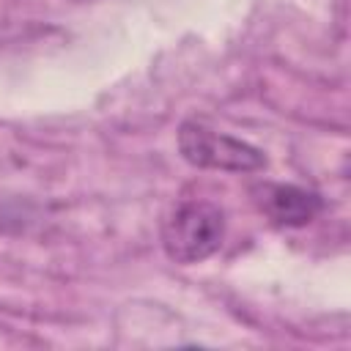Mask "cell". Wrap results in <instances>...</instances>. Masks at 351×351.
Here are the masks:
<instances>
[{
  "label": "cell",
  "mask_w": 351,
  "mask_h": 351,
  "mask_svg": "<svg viewBox=\"0 0 351 351\" xmlns=\"http://www.w3.org/2000/svg\"><path fill=\"white\" fill-rule=\"evenodd\" d=\"M255 203L280 228H304L324 208L318 192L296 184H263L255 189Z\"/></svg>",
  "instance_id": "3"
},
{
  "label": "cell",
  "mask_w": 351,
  "mask_h": 351,
  "mask_svg": "<svg viewBox=\"0 0 351 351\" xmlns=\"http://www.w3.org/2000/svg\"><path fill=\"white\" fill-rule=\"evenodd\" d=\"M178 151L181 156L203 170H225V173H255L266 167V156L261 148L236 140L230 134H219L197 121H186L178 129Z\"/></svg>",
  "instance_id": "2"
},
{
  "label": "cell",
  "mask_w": 351,
  "mask_h": 351,
  "mask_svg": "<svg viewBox=\"0 0 351 351\" xmlns=\"http://www.w3.org/2000/svg\"><path fill=\"white\" fill-rule=\"evenodd\" d=\"M225 239V214L208 200L178 203L162 225V247L176 263H200L211 258Z\"/></svg>",
  "instance_id": "1"
}]
</instances>
